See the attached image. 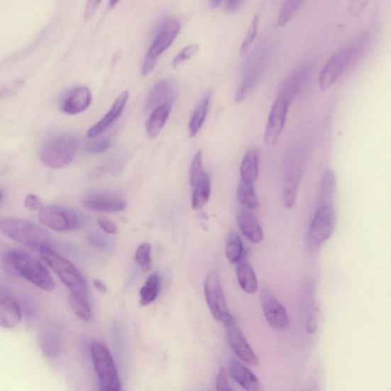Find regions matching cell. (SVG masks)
<instances>
[{
    "mask_svg": "<svg viewBox=\"0 0 391 391\" xmlns=\"http://www.w3.org/2000/svg\"><path fill=\"white\" fill-rule=\"evenodd\" d=\"M1 266L6 273L28 280L45 292H53L55 288L54 278L45 265L23 250H6L1 256Z\"/></svg>",
    "mask_w": 391,
    "mask_h": 391,
    "instance_id": "obj_1",
    "label": "cell"
},
{
    "mask_svg": "<svg viewBox=\"0 0 391 391\" xmlns=\"http://www.w3.org/2000/svg\"><path fill=\"white\" fill-rule=\"evenodd\" d=\"M0 232L15 242L39 250L53 248L54 238L45 228L29 220L0 218Z\"/></svg>",
    "mask_w": 391,
    "mask_h": 391,
    "instance_id": "obj_2",
    "label": "cell"
},
{
    "mask_svg": "<svg viewBox=\"0 0 391 391\" xmlns=\"http://www.w3.org/2000/svg\"><path fill=\"white\" fill-rule=\"evenodd\" d=\"M38 252L44 262L68 289L70 294L87 295L85 280L72 263L53 248H43Z\"/></svg>",
    "mask_w": 391,
    "mask_h": 391,
    "instance_id": "obj_3",
    "label": "cell"
},
{
    "mask_svg": "<svg viewBox=\"0 0 391 391\" xmlns=\"http://www.w3.org/2000/svg\"><path fill=\"white\" fill-rule=\"evenodd\" d=\"M77 150V139L68 135H58L45 141L39 150L42 163L52 169L62 168L71 164Z\"/></svg>",
    "mask_w": 391,
    "mask_h": 391,
    "instance_id": "obj_4",
    "label": "cell"
},
{
    "mask_svg": "<svg viewBox=\"0 0 391 391\" xmlns=\"http://www.w3.org/2000/svg\"><path fill=\"white\" fill-rule=\"evenodd\" d=\"M90 353L98 377L99 391H123L114 358L108 347L101 341H94Z\"/></svg>",
    "mask_w": 391,
    "mask_h": 391,
    "instance_id": "obj_5",
    "label": "cell"
},
{
    "mask_svg": "<svg viewBox=\"0 0 391 391\" xmlns=\"http://www.w3.org/2000/svg\"><path fill=\"white\" fill-rule=\"evenodd\" d=\"M180 23L176 18H169L160 26L158 34L144 59L141 68L143 76L151 73L160 55L172 45L180 33Z\"/></svg>",
    "mask_w": 391,
    "mask_h": 391,
    "instance_id": "obj_6",
    "label": "cell"
},
{
    "mask_svg": "<svg viewBox=\"0 0 391 391\" xmlns=\"http://www.w3.org/2000/svg\"><path fill=\"white\" fill-rule=\"evenodd\" d=\"M204 294L210 312L218 322L226 327L236 324L234 316L229 312L222 285L216 273H209L205 278Z\"/></svg>",
    "mask_w": 391,
    "mask_h": 391,
    "instance_id": "obj_7",
    "label": "cell"
},
{
    "mask_svg": "<svg viewBox=\"0 0 391 391\" xmlns=\"http://www.w3.org/2000/svg\"><path fill=\"white\" fill-rule=\"evenodd\" d=\"M336 225V216L333 204L318 206L309 227V243L322 246L332 236Z\"/></svg>",
    "mask_w": 391,
    "mask_h": 391,
    "instance_id": "obj_8",
    "label": "cell"
},
{
    "mask_svg": "<svg viewBox=\"0 0 391 391\" xmlns=\"http://www.w3.org/2000/svg\"><path fill=\"white\" fill-rule=\"evenodd\" d=\"M358 45L350 46L335 55L329 60L321 72L319 85L321 89L326 92L342 75L346 69L353 64L360 53Z\"/></svg>",
    "mask_w": 391,
    "mask_h": 391,
    "instance_id": "obj_9",
    "label": "cell"
},
{
    "mask_svg": "<svg viewBox=\"0 0 391 391\" xmlns=\"http://www.w3.org/2000/svg\"><path fill=\"white\" fill-rule=\"evenodd\" d=\"M38 219L44 226L58 233L74 231L80 226L79 218L72 210L57 205L43 206L39 210Z\"/></svg>",
    "mask_w": 391,
    "mask_h": 391,
    "instance_id": "obj_10",
    "label": "cell"
},
{
    "mask_svg": "<svg viewBox=\"0 0 391 391\" xmlns=\"http://www.w3.org/2000/svg\"><path fill=\"white\" fill-rule=\"evenodd\" d=\"M260 305L267 323L277 332H285L290 326V320L285 307L268 289L260 292Z\"/></svg>",
    "mask_w": 391,
    "mask_h": 391,
    "instance_id": "obj_11",
    "label": "cell"
},
{
    "mask_svg": "<svg viewBox=\"0 0 391 391\" xmlns=\"http://www.w3.org/2000/svg\"><path fill=\"white\" fill-rule=\"evenodd\" d=\"M290 102L278 97L270 110L265 131V143L268 145H275L282 133Z\"/></svg>",
    "mask_w": 391,
    "mask_h": 391,
    "instance_id": "obj_12",
    "label": "cell"
},
{
    "mask_svg": "<svg viewBox=\"0 0 391 391\" xmlns=\"http://www.w3.org/2000/svg\"><path fill=\"white\" fill-rule=\"evenodd\" d=\"M82 204L93 211L107 214L123 211L126 207V202L123 197L103 192L87 194L84 197Z\"/></svg>",
    "mask_w": 391,
    "mask_h": 391,
    "instance_id": "obj_13",
    "label": "cell"
},
{
    "mask_svg": "<svg viewBox=\"0 0 391 391\" xmlns=\"http://www.w3.org/2000/svg\"><path fill=\"white\" fill-rule=\"evenodd\" d=\"M226 329L228 344L237 356L250 366L258 365L259 363L258 356L236 324L228 326Z\"/></svg>",
    "mask_w": 391,
    "mask_h": 391,
    "instance_id": "obj_14",
    "label": "cell"
},
{
    "mask_svg": "<svg viewBox=\"0 0 391 391\" xmlns=\"http://www.w3.org/2000/svg\"><path fill=\"white\" fill-rule=\"evenodd\" d=\"M22 310L15 298L3 286H0V326L12 329L22 321Z\"/></svg>",
    "mask_w": 391,
    "mask_h": 391,
    "instance_id": "obj_15",
    "label": "cell"
},
{
    "mask_svg": "<svg viewBox=\"0 0 391 391\" xmlns=\"http://www.w3.org/2000/svg\"><path fill=\"white\" fill-rule=\"evenodd\" d=\"M177 93V87L175 80L163 79L153 87L147 97L145 108L155 109L165 104H172Z\"/></svg>",
    "mask_w": 391,
    "mask_h": 391,
    "instance_id": "obj_16",
    "label": "cell"
},
{
    "mask_svg": "<svg viewBox=\"0 0 391 391\" xmlns=\"http://www.w3.org/2000/svg\"><path fill=\"white\" fill-rule=\"evenodd\" d=\"M228 373L235 382L246 391H263V387L258 377L238 360H229Z\"/></svg>",
    "mask_w": 391,
    "mask_h": 391,
    "instance_id": "obj_17",
    "label": "cell"
},
{
    "mask_svg": "<svg viewBox=\"0 0 391 391\" xmlns=\"http://www.w3.org/2000/svg\"><path fill=\"white\" fill-rule=\"evenodd\" d=\"M92 101V93L86 87H78L70 92L65 97L62 109L68 115H77L86 110Z\"/></svg>",
    "mask_w": 391,
    "mask_h": 391,
    "instance_id": "obj_18",
    "label": "cell"
},
{
    "mask_svg": "<svg viewBox=\"0 0 391 391\" xmlns=\"http://www.w3.org/2000/svg\"><path fill=\"white\" fill-rule=\"evenodd\" d=\"M129 97L128 90L120 94L116 99L111 109H109L101 120L89 129L87 136L90 138H95L100 134L104 133L106 130L111 126L116 120L122 114L123 109L127 104Z\"/></svg>",
    "mask_w": 391,
    "mask_h": 391,
    "instance_id": "obj_19",
    "label": "cell"
},
{
    "mask_svg": "<svg viewBox=\"0 0 391 391\" xmlns=\"http://www.w3.org/2000/svg\"><path fill=\"white\" fill-rule=\"evenodd\" d=\"M238 226L241 233L253 243H262L264 239V232L258 218L249 210L243 208L238 214Z\"/></svg>",
    "mask_w": 391,
    "mask_h": 391,
    "instance_id": "obj_20",
    "label": "cell"
},
{
    "mask_svg": "<svg viewBox=\"0 0 391 391\" xmlns=\"http://www.w3.org/2000/svg\"><path fill=\"white\" fill-rule=\"evenodd\" d=\"M302 174V165L300 163H292L289 165L283 189L284 204L289 209L292 208L295 204Z\"/></svg>",
    "mask_w": 391,
    "mask_h": 391,
    "instance_id": "obj_21",
    "label": "cell"
},
{
    "mask_svg": "<svg viewBox=\"0 0 391 391\" xmlns=\"http://www.w3.org/2000/svg\"><path fill=\"white\" fill-rule=\"evenodd\" d=\"M38 342L43 353L48 358H55L61 352V336L57 330L53 326H46L41 330Z\"/></svg>",
    "mask_w": 391,
    "mask_h": 391,
    "instance_id": "obj_22",
    "label": "cell"
},
{
    "mask_svg": "<svg viewBox=\"0 0 391 391\" xmlns=\"http://www.w3.org/2000/svg\"><path fill=\"white\" fill-rule=\"evenodd\" d=\"M259 175V152L250 148L240 166V182L255 185Z\"/></svg>",
    "mask_w": 391,
    "mask_h": 391,
    "instance_id": "obj_23",
    "label": "cell"
},
{
    "mask_svg": "<svg viewBox=\"0 0 391 391\" xmlns=\"http://www.w3.org/2000/svg\"><path fill=\"white\" fill-rule=\"evenodd\" d=\"M172 104H165L153 110L145 124L146 132L149 138H155L165 125L172 111Z\"/></svg>",
    "mask_w": 391,
    "mask_h": 391,
    "instance_id": "obj_24",
    "label": "cell"
},
{
    "mask_svg": "<svg viewBox=\"0 0 391 391\" xmlns=\"http://www.w3.org/2000/svg\"><path fill=\"white\" fill-rule=\"evenodd\" d=\"M238 283L248 294H254L258 289V280L252 265L246 262L238 263L236 269Z\"/></svg>",
    "mask_w": 391,
    "mask_h": 391,
    "instance_id": "obj_25",
    "label": "cell"
},
{
    "mask_svg": "<svg viewBox=\"0 0 391 391\" xmlns=\"http://www.w3.org/2000/svg\"><path fill=\"white\" fill-rule=\"evenodd\" d=\"M336 182L335 174L332 170H326L320 180L318 206L333 204Z\"/></svg>",
    "mask_w": 391,
    "mask_h": 391,
    "instance_id": "obj_26",
    "label": "cell"
},
{
    "mask_svg": "<svg viewBox=\"0 0 391 391\" xmlns=\"http://www.w3.org/2000/svg\"><path fill=\"white\" fill-rule=\"evenodd\" d=\"M211 194V182L208 174L205 173L204 177L194 187L192 195V207L195 210L202 209L208 202Z\"/></svg>",
    "mask_w": 391,
    "mask_h": 391,
    "instance_id": "obj_27",
    "label": "cell"
},
{
    "mask_svg": "<svg viewBox=\"0 0 391 391\" xmlns=\"http://www.w3.org/2000/svg\"><path fill=\"white\" fill-rule=\"evenodd\" d=\"M225 253L230 263L238 264L243 262L245 256V247L239 235L232 233L228 236Z\"/></svg>",
    "mask_w": 391,
    "mask_h": 391,
    "instance_id": "obj_28",
    "label": "cell"
},
{
    "mask_svg": "<svg viewBox=\"0 0 391 391\" xmlns=\"http://www.w3.org/2000/svg\"><path fill=\"white\" fill-rule=\"evenodd\" d=\"M160 289V277L158 273L150 275L144 286L140 290V304L146 307L155 302Z\"/></svg>",
    "mask_w": 391,
    "mask_h": 391,
    "instance_id": "obj_29",
    "label": "cell"
},
{
    "mask_svg": "<svg viewBox=\"0 0 391 391\" xmlns=\"http://www.w3.org/2000/svg\"><path fill=\"white\" fill-rule=\"evenodd\" d=\"M307 77V69L303 68L295 73L292 77L287 79L284 84L282 90L280 92V97H282L288 101L292 102V100L302 88L304 80Z\"/></svg>",
    "mask_w": 391,
    "mask_h": 391,
    "instance_id": "obj_30",
    "label": "cell"
},
{
    "mask_svg": "<svg viewBox=\"0 0 391 391\" xmlns=\"http://www.w3.org/2000/svg\"><path fill=\"white\" fill-rule=\"evenodd\" d=\"M210 102V94L208 93L202 101L198 104L189 123V136L194 137L202 129L205 122Z\"/></svg>",
    "mask_w": 391,
    "mask_h": 391,
    "instance_id": "obj_31",
    "label": "cell"
},
{
    "mask_svg": "<svg viewBox=\"0 0 391 391\" xmlns=\"http://www.w3.org/2000/svg\"><path fill=\"white\" fill-rule=\"evenodd\" d=\"M238 202L245 209L253 210L258 208L259 202L255 193V185L240 182L237 190Z\"/></svg>",
    "mask_w": 391,
    "mask_h": 391,
    "instance_id": "obj_32",
    "label": "cell"
},
{
    "mask_svg": "<svg viewBox=\"0 0 391 391\" xmlns=\"http://www.w3.org/2000/svg\"><path fill=\"white\" fill-rule=\"evenodd\" d=\"M69 304L75 314L83 321L92 319V312L87 299V295H69Z\"/></svg>",
    "mask_w": 391,
    "mask_h": 391,
    "instance_id": "obj_33",
    "label": "cell"
},
{
    "mask_svg": "<svg viewBox=\"0 0 391 391\" xmlns=\"http://www.w3.org/2000/svg\"><path fill=\"white\" fill-rule=\"evenodd\" d=\"M151 253L152 246L148 243H142L136 249L135 255L136 262L144 272H149L153 268Z\"/></svg>",
    "mask_w": 391,
    "mask_h": 391,
    "instance_id": "obj_34",
    "label": "cell"
},
{
    "mask_svg": "<svg viewBox=\"0 0 391 391\" xmlns=\"http://www.w3.org/2000/svg\"><path fill=\"white\" fill-rule=\"evenodd\" d=\"M304 4L303 1H294V0H290V1H285L280 8L277 20V26H283L287 23L290 21V19L297 13L299 9Z\"/></svg>",
    "mask_w": 391,
    "mask_h": 391,
    "instance_id": "obj_35",
    "label": "cell"
},
{
    "mask_svg": "<svg viewBox=\"0 0 391 391\" xmlns=\"http://www.w3.org/2000/svg\"><path fill=\"white\" fill-rule=\"evenodd\" d=\"M205 175L203 167V153L199 151L189 167V185L194 187Z\"/></svg>",
    "mask_w": 391,
    "mask_h": 391,
    "instance_id": "obj_36",
    "label": "cell"
},
{
    "mask_svg": "<svg viewBox=\"0 0 391 391\" xmlns=\"http://www.w3.org/2000/svg\"><path fill=\"white\" fill-rule=\"evenodd\" d=\"M319 309L316 303L314 302L310 306L307 322V332L314 334L316 332L319 326Z\"/></svg>",
    "mask_w": 391,
    "mask_h": 391,
    "instance_id": "obj_37",
    "label": "cell"
},
{
    "mask_svg": "<svg viewBox=\"0 0 391 391\" xmlns=\"http://www.w3.org/2000/svg\"><path fill=\"white\" fill-rule=\"evenodd\" d=\"M258 16L255 15L252 24H250L248 31L246 34V36L244 39V41L242 44V46H241V53L245 54L248 52V50L249 49L250 46L252 45L254 39L255 38V35L257 34V30H258Z\"/></svg>",
    "mask_w": 391,
    "mask_h": 391,
    "instance_id": "obj_38",
    "label": "cell"
},
{
    "mask_svg": "<svg viewBox=\"0 0 391 391\" xmlns=\"http://www.w3.org/2000/svg\"><path fill=\"white\" fill-rule=\"evenodd\" d=\"M199 47L197 45H192L185 47L174 59L172 65L174 67H177L183 64L190 57H192L197 52Z\"/></svg>",
    "mask_w": 391,
    "mask_h": 391,
    "instance_id": "obj_39",
    "label": "cell"
},
{
    "mask_svg": "<svg viewBox=\"0 0 391 391\" xmlns=\"http://www.w3.org/2000/svg\"><path fill=\"white\" fill-rule=\"evenodd\" d=\"M112 143L109 139H102L87 147L86 152L89 154H99L106 151Z\"/></svg>",
    "mask_w": 391,
    "mask_h": 391,
    "instance_id": "obj_40",
    "label": "cell"
},
{
    "mask_svg": "<svg viewBox=\"0 0 391 391\" xmlns=\"http://www.w3.org/2000/svg\"><path fill=\"white\" fill-rule=\"evenodd\" d=\"M217 391H234L228 383L226 372L224 368L220 370L216 380Z\"/></svg>",
    "mask_w": 391,
    "mask_h": 391,
    "instance_id": "obj_41",
    "label": "cell"
},
{
    "mask_svg": "<svg viewBox=\"0 0 391 391\" xmlns=\"http://www.w3.org/2000/svg\"><path fill=\"white\" fill-rule=\"evenodd\" d=\"M25 206L29 210H33V211L38 210L39 211L43 207V205L41 199L38 196L28 194L25 198Z\"/></svg>",
    "mask_w": 391,
    "mask_h": 391,
    "instance_id": "obj_42",
    "label": "cell"
},
{
    "mask_svg": "<svg viewBox=\"0 0 391 391\" xmlns=\"http://www.w3.org/2000/svg\"><path fill=\"white\" fill-rule=\"evenodd\" d=\"M97 223L99 226L107 234L114 235L118 232L116 224L111 221V220L100 218L98 219Z\"/></svg>",
    "mask_w": 391,
    "mask_h": 391,
    "instance_id": "obj_43",
    "label": "cell"
},
{
    "mask_svg": "<svg viewBox=\"0 0 391 391\" xmlns=\"http://www.w3.org/2000/svg\"><path fill=\"white\" fill-rule=\"evenodd\" d=\"M88 241L90 243H92L94 246L97 248H105L106 246V241L104 238L98 236L97 235L89 236L88 238Z\"/></svg>",
    "mask_w": 391,
    "mask_h": 391,
    "instance_id": "obj_44",
    "label": "cell"
},
{
    "mask_svg": "<svg viewBox=\"0 0 391 391\" xmlns=\"http://www.w3.org/2000/svg\"><path fill=\"white\" fill-rule=\"evenodd\" d=\"M100 4V1H89L87 4L85 9V18L87 20L92 18L95 11L97 6Z\"/></svg>",
    "mask_w": 391,
    "mask_h": 391,
    "instance_id": "obj_45",
    "label": "cell"
},
{
    "mask_svg": "<svg viewBox=\"0 0 391 391\" xmlns=\"http://www.w3.org/2000/svg\"><path fill=\"white\" fill-rule=\"evenodd\" d=\"M366 2L357 1L353 2L349 5V12L351 14L358 15L363 11L365 8Z\"/></svg>",
    "mask_w": 391,
    "mask_h": 391,
    "instance_id": "obj_46",
    "label": "cell"
},
{
    "mask_svg": "<svg viewBox=\"0 0 391 391\" xmlns=\"http://www.w3.org/2000/svg\"><path fill=\"white\" fill-rule=\"evenodd\" d=\"M242 4L243 1H240V0H228L225 2V8L228 12H236Z\"/></svg>",
    "mask_w": 391,
    "mask_h": 391,
    "instance_id": "obj_47",
    "label": "cell"
},
{
    "mask_svg": "<svg viewBox=\"0 0 391 391\" xmlns=\"http://www.w3.org/2000/svg\"><path fill=\"white\" fill-rule=\"evenodd\" d=\"M94 287L97 290L98 292L101 293V294H106L107 292V287L104 284V282H101V280H100L99 279H95L94 282Z\"/></svg>",
    "mask_w": 391,
    "mask_h": 391,
    "instance_id": "obj_48",
    "label": "cell"
},
{
    "mask_svg": "<svg viewBox=\"0 0 391 391\" xmlns=\"http://www.w3.org/2000/svg\"><path fill=\"white\" fill-rule=\"evenodd\" d=\"M9 93V89L5 87L0 85V98L4 97Z\"/></svg>",
    "mask_w": 391,
    "mask_h": 391,
    "instance_id": "obj_49",
    "label": "cell"
},
{
    "mask_svg": "<svg viewBox=\"0 0 391 391\" xmlns=\"http://www.w3.org/2000/svg\"><path fill=\"white\" fill-rule=\"evenodd\" d=\"M221 4L222 1H219V0H213V1L209 2L210 7L213 9L218 8Z\"/></svg>",
    "mask_w": 391,
    "mask_h": 391,
    "instance_id": "obj_50",
    "label": "cell"
},
{
    "mask_svg": "<svg viewBox=\"0 0 391 391\" xmlns=\"http://www.w3.org/2000/svg\"><path fill=\"white\" fill-rule=\"evenodd\" d=\"M118 3V1H110L109 6V8H114Z\"/></svg>",
    "mask_w": 391,
    "mask_h": 391,
    "instance_id": "obj_51",
    "label": "cell"
},
{
    "mask_svg": "<svg viewBox=\"0 0 391 391\" xmlns=\"http://www.w3.org/2000/svg\"><path fill=\"white\" fill-rule=\"evenodd\" d=\"M2 198H3V195L1 192H0V203H1Z\"/></svg>",
    "mask_w": 391,
    "mask_h": 391,
    "instance_id": "obj_52",
    "label": "cell"
}]
</instances>
